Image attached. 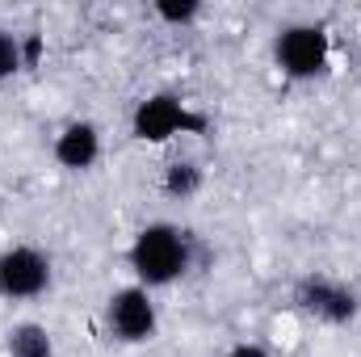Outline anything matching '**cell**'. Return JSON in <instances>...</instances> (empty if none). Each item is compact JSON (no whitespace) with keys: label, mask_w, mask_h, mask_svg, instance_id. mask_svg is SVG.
Wrapping results in <instances>:
<instances>
[{"label":"cell","mask_w":361,"mask_h":357,"mask_svg":"<svg viewBox=\"0 0 361 357\" xmlns=\"http://www.w3.org/2000/svg\"><path fill=\"white\" fill-rule=\"evenodd\" d=\"M109 324L122 341H147L156 332V307H152L147 290H139V286L118 290L109 298Z\"/></svg>","instance_id":"5b68a950"},{"label":"cell","mask_w":361,"mask_h":357,"mask_svg":"<svg viewBox=\"0 0 361 357\" xmlns=\"http://www.w3.org/2000/svg\"><path fill=\"white\" fill-rule=\"evenodd\" d=\"M197 181H202V173H197L193 164H173V169H169V181H164V189H169L173 198H189V193L197 189Z\"/></svg>","instance_id":"9c48e42d"},{"label":"cell","mask_w":361,"mask_h":357,"mask_svg":"<svg viewBox=\"0 0 361 357\" xmlns=\"http://www.w3.org/2000/svg\"><path fill=\"white\" fill-rule=\"evenodd\" d=\"M298 303H302L311 315L332 320V324H345V320L357 315V298H353L345 286H332V282H324V277L298 282Z\"/></svg>","instance_id":"8992f818"},{"label":"cell","mask_w":361,"mask_h":357,"mask_svg":"<svg viewBox=\"0 0 361 357\" xmlns=\"http://www.w3.org/2000/svg\"><path fill=\"white\" fill-rule=\"evenodd\" d=\"M130 265L135 273L147 282V286H164L173 282L177 273H185L189 265V248H185V236L169 223H152L139 231L135 248H130Z\"/></svg>","instance_id":"6da1fadb"},{"label":"cell","mask_w":361,"mask_h":357,"mask_svg":"<svg viewBox=\"0 0 361 357\" xmlns=\"http://www.w3.org/2000/svg\"><path fill=\"white\" fill-rule=\"evenodd\" d=\"M180 131H206V118L189 114L177 97H169V92H160V97H152V101H143L135 109V135L139 139L160 143V139H173Z\"/></svg>","instance_id":"7a4b0ae2"},{"label":"cell","mask_w":361,"mask_h":357,"mask_svg":"<svg viewBox=\"0 0 361 357\" xmlns=\"http://www.w3.org/2000/svg\"><path fill=\"white\" fill-rule=\"evenodd\" d=\"M51 282V265L34 248H8L0 257V294L8 298H34Z\"/></svg>","instance_id":"277c9868"},{"label":"cell","mask_w":361,"mask_h":357,"mask_svg":"<svg viewBox=\"0 0 361 357\" xmlns=\"http://www.w3.org/2000/svg\"><path fill=\"white\" fill-rule=\"evenodd\" d=\"M156 13H160L164 21H189V17H197V4H193V0H185V4H169V0H160Z\"/></svg>","instance_id":"8fae6325"},{"label":"cell","mask_w":361,"mask_h":357,"mask_svg":"<svg viewBox=\"0 0 361 357\" xmlns=\"http://www.w3.org/2000/svg\"><path fill=\"white\" fill-rule=\"evenodd\" d=\"M51 332L38 324H17L8 332V357H51Z\"/></svg>","instance_id":"ba28073f"},{"label":"cell","mask_w":361,"mask_h":357,"mask_svg":"<svg viewBox=\"0 0 361 357\" xmlns=\"http://www.w3.org/2000/svg\"><path fill=\"white\" fill-rule=\"evenodd\" d=\"M277 59L290 76H315L328 63V34L319 25H294L277 38Z\"/></svg>","instance_id":"3957f363"},{"label":"cell","mask_w":361,"mask_h":357,"mask_svg":"<svg viewBox=\"0 0 361 357\" xmlns=\"http://www.w3.org/2000/svg\"><path fill=\"white\" fill-rule=\"evenodd\" d=\"M97 131H92L89 122H76V126H68L63 135H59V143H55V156H59V164H68V169H89L92 160H97Z\"/></svg>","instance_id":"52a82bcc"},{"label":"cell","mask_w":361,"mask_h":357,"mask_svg":"<svg viewBox=\"0 0 361 357\" xmlns=\"http://www.w3.org/2000/svg\"><path fill=\"white\" fill-rule=\"evenodd\" d=\"M17 68H21V47H17L13 34H0V80L13 76Z\"/></svg>","instance_id":"30bf717a"},{"label":"cell","mask_w":361,"mask_h":357,"mask_svg":"<svg viewBox=\"0 0 361 357\" xmlns=\"http://www.w3.org/2000/svg\"><path fill=\"white\" fill-rule=\"evenodd\" d=\"M227 357H265V349H257V345H240V349H231Z\"/></svg>","instance_id":"7c38bea8"}]
</instances>
